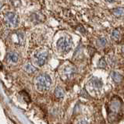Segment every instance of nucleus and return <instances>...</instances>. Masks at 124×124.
Listing matches in <instances>:
<instances>
[{"label":"nucleus","instance_id":"8","mask_svg":"<svg viewBox=\"0 0 124 124\" xmlns=\"http://www.w3.org/2000/svg\"><path fill=\"white\" fill-rule=\"evenodd\" d=\"M42 17H43L42 13H40L39 12H33L30 14L29 20L31 22H32L34 24H37L41 22Z\"/></svg>","mask_w":124,"mask_h":124},{"label":"nucleus","instance_id":"14","mask_svg":"<svg viewBox=\"0 0 124 124\" xmlns=\"http://www.w3.org/2000/svg\"><path fill=\"white\" fill-rule=\"evenodd\" d=\"M22 94H23L22 96L24 98V100H25L26 101H30V97H29V95H28V94L26 93L25 91H23Z\"/></svg>","mask_w":124,"mask_h":124},{"label":"nucleus","instance_id":"12","mask_svg":"<svg viewBox=\"0 0 124 124\" xmlns=\"http://www.w3.org/2000/svg\"><path fill=\"white\" fill-rule=\"evenodd\" d=\"M10 3H11L12 6L13 8H19L21 6V0H10Z\"/></svg>","mask_w":124,"mask_h":124},{"label":"nucleus","instance_id":"6","mask_svg":"<svg viewBox=\"0 0 124 124\" xmlns=\"http://www.w3.org/2000/svg\"><path fill=\"white\" fill-rule=\"evenodd\" d=\"M76 72V69L75 67L72 65H68L66 66L64 69L62 70V77L64 78L65 80H68L70 79L71 77L74 76Z\"/></svg>","mask_w":124,"mask_h":124},{"label":"nucleus","instance_id":"7","mask_svg":"<svg viewBox=\"0 0 124 124\" xmlns=\"http://www.w3.org/2000/svg\"><path fill=\"white\" fill-rule=\"evenodd\" d=\"M20 59V55L16 52H9L6 55V59L9 63H16Z\"/></svg>","mask_w":124,"mask_h":124},{"label":"nucleus","instance_id":"13","mask_svg":"<svg viewBox=\"0 0 124 124\" xmlns=\"http://www.w3.org/2000/svg\"><path fill=\"white\" fill-rule=\"evenodd\" d=\"M98 43L100 46H105L106 43H107V41H106L105 38H100V39L98 40Z\"/></svg>","mask_w":124,"mask_h":124},{"label":"nucleus","instance_id":"15","mask_svg":"<svg viewBox=\"0 0 124 124\" xmlns=\"http://www.w3.org/2000/svg\"><path fill=\"white\" fill-rule=\"evenodd\" d=\"M119 36V32L117 31H114L112 32V37L114 38H118Z\"/></svg>","mask_w":124,"mask_h":124},{"label":"nucleus","instance_id":"16","mask_svg":"<svg viewBox=\"0 0 124 124\" xmlns=\"http://www.w3.org/2000/svg\"><path fill=\"white\" fill-rule=\"evenodd\" d=\"M78 124H88V123H87V120L82 119V120H80V121L78 123Z\"/></svg>","mask_w":124,"mask_h":124},{"label":"nucleus","instance_id":"10","mask_svg":"<svg viewBox=\"0 0 124 124\" xmlns=\"http://www.w3.org/2000/svg\"><path fill=\"white\" fill-rule=\"evenodd\" d=\"M24 70L28 73H32L36 70V68H35L32 64H31V63H27V64L24 66Z\"/></svg>","mask_w":124,"mask_h":124},{"label":"nucleus","instance_id":"17","mask_svg":"<svg viewBox=\"0 0 124 124\" xmlns=\"http://www.w3.org/2000/svg\"><path fill=\"white\" fill-rule=\"evenodd\" d=\"M2 6H3V4H2V2L0 1V11H1V9L2 8Z\"/></svg>","mask_w":124,"mask_h":124},{"label":"nucleus","instance_id":"3","mask_svg":"<svg viewBox=\"0 0 124 124\" xmlns=\"http://www.w3.org/2000/svg\"><path fill=\"white\" fill-rule=\"evenodd\" d=\"M9 41L12 45L20 47L25 44V34L22 31H13L9 35Z\"/></svg>","mask_w":124,"mask_h":124},{"label":"nucleus","instance_id":"4","mask_svg":"<svg viewBox=\"0 0 124 124\" xmlns=\"http://www.w3.org/2000/svg\"><path fill=\"white\" fill-rule=\"evenodd\" d=\"M58 51L61 53H68L72 49L73 47V40L70 36L61 37L58 40L56 44Z\"/></svg>","mask_w":124,"mask_h":124},{"label":"nucleus","instance_id":"1","mask_svg":"<svg viewBox=\"0 0 124 124\" xmlns=\"http://www.w3.org/2000/svg\"><path fill=\"white\" fill-rule=\"evenodd\" d=\"M2 20L4 25L9 28H16L20 23V16L16 11L7 10L3 12Z\"/></svg>","mask_w":124,"mask_h":124},{"label":"nucleus","instance_id":"9","mask_svg":"<svg viewBox=\"0 0 124 124\" xmlns=\"http://www.w3.org/2000/svg\"><path fill=\"white\" fill-rule=\"evenodd\" d=\"M55 96L58 98H62L65 95V92L61 87H57L54 91Z\"/></svg>","mask_w":124,"mask_h":124},{"label":"nucleus","instance_id":"11","mask_svg":"<svg viewBox=\"0 0 124 124\" xmlns=\"http://www.w3.org/2000/svg\"><path fill=\"white\" fill-rule=\"evenodd\" d=\"M112 13L114 15H116V16H124V9L123 8H117L112 10Z\"/></svg>","mask_w":124,"mask_h":124},{"label":"nucleus","instance_id":"18","mask_svg":"<svg viewBox=\"0 0 124 124\" xmlns=\"http://www.w3.org/2000/svg\"><path fill=\"white\" fill-rule=\"evenodd\" d=\"M107 2H112V1H114V0H106Z\"/></svg>","mask_w":124,"mask_h":124},{"label":"nucleus","instance_id":"2","mask_svg":"<svg viewBox=\"0 0 124 124\" xmlns=\"http://www.w3.org/2000/svg\"><path fill=\"white\" fill-rule=\"evenodd\" d=\"M52 85L51 77L48 74L42 73L38 75L35 80V86L37 90L40 92H45L50 88Z\"/></svg>","mask_w":124,"mask_h":124},{"label":"nucleus","instance_id":"5","mask_svg":"<svg viewBox=\"0 0 124 124\" xmlns=\"http://www.w3.org/2000/svg\"><path fill=\"white\" fill-rule=\"evenodd\" d=\"M48 57V52L45 48H40L35 52L34 55V63L38 66H42L47 62Z\"/></svg>","mask_w":124,"mask_h":124}]
</instances>
